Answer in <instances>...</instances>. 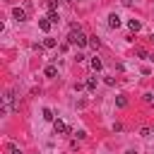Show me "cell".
Returning <instances> with one entry per match:
<instances>
[{"label": "cell", "mask_w": 154, "mask_h": 154, "mask_svg": "<svg viewBox=\"0 0 154 154\" xmlns=\"http://www.w3.org/2000/svg\"><path fill=\"white\" fill-rule=\"evenodd\" d=\"M43 48H55V38L46 36V38H43Z\"/></svg>", "instance_id": "obj_10"}, {"label": "cell", "mask_w": 154, "mask_h": 154, "mask_svg": "<svg viewBox=\"0 0 154 154\" xmlns=\"http://www.w3.org/2000/svg\"><path fill=\"white\" fill-rule=\"evenodd\" d=\"M89 46H91V48H99V46H101V41H99L96 36H91V38H89Z\"/></svg>", "instance_id": "obj_12"}, {"label": "cell", "mask_w": 154, "mask_h": 154, "mask_svg": "<svg viewBox=\"0 0 154 154\" xmlns=\"http://www.w3.org/2000/svg\"><path fill=\"white\" fill-rule=\"evenodd\" d=\"M51 24H53L51 19H38V29H41V31H48V29H51Z\"/></svg>", "instance_id": "obj_7"}, {"label": "cell", "mask_w": 154, "mask_h": 154, "mask_svg": "<svg viewBox=\"0 0 154 154\" xmlns=\"http://www.w3.org/2000/svg\"><path fill=\"white\" fill-rule=\"evenodd\" d=\"M152 132H154V128H152Z\"/></svg>", "instance_id": "obj_20"}, {"label": "cell", "mask_w": 154, "mask_h": 154, "mask_svg": "<svg viewBox=\"0 0 154 154\" xmlns=\"http://www.w3.org/2000/svg\"><path fill=\"white\" fill-rule=\"evenodd\" d=\"M120 2H123V5H132V0H120Z\"/></svg>", "instance_id": "obj_17"}, {"label": "cell", "mask_w": 154, "mask_h": 154, "mask_svg": "<svg viewBox=\"0 0 154 154\" xmlns=\"http://www.w3.org/2000/svg\"><path fill=\"white\" fill-rule=\"evenodd\" d=\"M12 17H14L17 22H24V19H26V10H24V7H14V10H12Z\"/></svg>", "instance_id": "obj_3"}, {"label": "cell", "mask_w": 154, "mask_h": 154, "mask_svg": "<svg viewBox=\"0 0 154 154\" xmlns=\"http://www.w3.org/2000/svg\"><path fill=\"white\" fill-rule=\"evenodd\" d=\"M128 26H130V31H140V26H142V24H140L137 19H130V22H128Z\"/></svg>", "instance_id": "obj_9"}, {"label": "cell", "mask_w": 154, "mask_h": 154, "mask_svg": "<svg viewBox=\"0 0 154 154\" xmlns=\"http://www.w3.org/2000/svg\"><path fill=\"white\" fill-rule=\"evenodd\" d=\"M53 130H55L58 135H60V132H72V130H70V128H67V125H65L60 118H58V120H53Z\"/></svg>", "instance_id": "obj_2"}, {"label": "cell", "mask_w": 154, "mask_h": 154, "mask_svg": "<svg viewBox=\"0 0 154 154\" xmlns=\"http://www.w3.org/2000/svg\"><path fill=\"white\" fill-rule=\"evenodd\" d=\"M77 2H79V0H77Z\"/></svg>", "instance_id": "obj_21"}, {"label": "cell", "mask_w": 154, "mask_h": 154, "mask_svg": "<svg viewBox=\"0 0 154 154\" xmlns=\"http://www.w3.org/2000/svg\"><path fill=\"white\" fill-rule=\"evenodd\" d=\"M89 65H91V70H94V72H99V70H101V67H103V63H101V60H99V58H96V55H94V58H91V60H89Z\"/></svg>", "instance_id": "obj_5"}, {"label": "cell", "mask_w": 154, "mask_h": 154, "mask_svg": "<svg viewBox=\"0 0 154 154\" xmlns=\"http://www.w3.org/2000/svg\"><path fill=\"white\" fill-rule=\"evenodd\" d=\"M43 75H46V77H55V75H58V67H55V65H46Z\"/></svg>", "instance_id": "obj_6"}, {"label": "cell", "mask_w": 154, "mask_h": 154, "mask_svg": "<svg viewBox=\"0 0 154 154\" xmlns=\"http://www.w3.org/2000/svg\"><path fill=\"white\" fill-rule=\"evenodd\" d=\"M152 41H154V34H152Z\"/></svg>", "instance_id": "obj_19"}, {"label": "cell", "mask_w": 154, "mask_h": 154, "mask_svg": "<svg viewBox=\"0 0 154 154\" xmlns=\"http://www.w3.org/2000/svg\"><path fill=\"white\" fill-rule=\"evenodd\" d=\"M7 149H10V154H22V152H19V149H17L12 142H7Z\"/></svg>", "instance_id": "obj_14"}, {"label": "cell", "mask_w": 154, "mask_h": 154, "mask_svg": "<svg viewBox=\"0 0 154 154\" xmlns=\"http://www.w3.org/2000/svg\"><path fill=\"white\" fill-rule=\"evenodd\" d=\"M108 26H111V29H118V26H120V17H118L116 12L108 14Z\"/></svg>", "instance_id": "obj_4"}, {"label": "cell", "mask_w": 154, "mask_h": 154, "mask_svg": "<svg viewBox=\"0 0 154 154\" xmlns=\"http://www.w3.org/2000/svg\"><path fill=\"white\" fill-rule=\"evenodd\" d=\"M144 101H147V103H154V94L147 91V94H144Z\"/></svg>", "instance_id": "obj_16"}, {"label": "cell", "mask_w": 154, "mask_h": 154, "mask_svg": "<svg viewBox=\"0 0 154 154\" xmlns=\"http://www.w3.org/2000/svg\"><path fill=\"white\" fill-rule=\"evenodd\" d=\"M116 106H118V108H125V106H128V99H125V96H118V99H116Z\"/></svg>", "instance_id": "obj_11"}, {"label": "cell", "mask_w": 154, "mask_h": 154, "mask_svg": "<svg viewBox=\"0 0 154 154\" xmlns=\"http://www.w3.org/2000/svg\"><path fill=\"white\" fill-rule=\"evenodd\" d=\"M43 120H53V111L51 108H43Z\"/></svg>", "instance_id": "obj_13"}, {"label": "cell", "mask_w": 154, "mask_h": 154, "mask_svg": "<svg viewBox=\"0 0 154 154\" xmlns=\"http://www.w3.org/2000/svg\"><path fill=\"white\" fill-rule=\"evenodd\" d=\"M67 43L84 48V46H89V36H84V34H82V29H79L77 24H72V26H70V36H67Z\"/></svg>", "instance_id": "obj_1"}, {"label": "cell", "mask_w": 154, "mask_h": 154, "mask_svg": "<svg viewBox=\"0 0 154 154\" xmlns=\"http://www.w3.org/2000/svg\"><path fill=\"white\" fill-rule=\"evenodd\" d=\"M96 84H99V79H96V77H89V79H87V89H89V91H94V89H96Z\"/></svg>", "instance_id": "obj_8"}, {"label": "cell", "mask_w": 154, "mask_h": 154, "mask_svg": "<svg viewBox=\"0 0 154 154\" xmlns=\"http://www.w3.org/2000/svg\"><path fill=\"white\" fill-rule=\"evenodd\" d=\"M125 154H137V152H135V149H128V152H125Z\"/></svg>", "instance_id": "obj_18"}, {"label": "cell", "mask_w": 154, "mask_h": 154, "mask_svg": "<svg viewBox=\"0 0 154 154\" xmlns=\"http://www.w3.org/2000/svg\"><path fill=\"white\" fill-rule=\"evenodd\" d=\"M48 19H51L53 24H58V19H60V17H58V12H51V14H48Z\"/></svg>", "instance_id": "obj_15"}]
</instances>
